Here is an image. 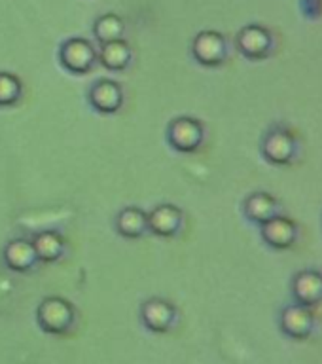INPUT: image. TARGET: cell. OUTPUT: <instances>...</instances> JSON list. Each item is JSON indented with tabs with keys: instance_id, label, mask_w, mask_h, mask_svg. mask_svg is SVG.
Here are the masks:
<instances>
[{
	"instance_id": "8",
	"label": "cell",
	"mask_w": 322,
	"mask_h": 364,
	"mask_svg": "<svg viewBox=\"0 0 322 364\" xmlns=\"http://www.w3.org/2000/svg\"><path fill=\"white\" fill-rule=\"evenodd\" d=\"M87 101L101 114H116L124 107V90L116 80L99 78L87 91Z\"/></svg>"
},
{
	"instance_id": "12",
	"label": "cell",
	"mask_w": 322,
	"mask_h": 364,
	"mask_svg": "<svg viewBox=\"0 0 322 364\" xmlns=\"http://www.w3.org/2000/svg\"><path fill=\"white\" fill-rule=\"evenodd\" d=\"M277 209V199L267 192L250 193L243 203V213L247 216V220L252 222V224H258V226H262L264 222L279 215Z\"/></svg>"
},
{
	"instance_id": "18",
	"label": "cell",
	"mask_w": 322,
	"mask_h": 364,
	"mask_svg": "<svg viewBox=\"0 0 322 364\" xmlns=\"http://www.w3.org/2000/svg\"><path fill=\"white\" fill-rule=\"evenodd\" d=\"M23 84L16 74L0 73V107H14L21 99Z\"/></svg>"
},
{
	"instance_id": "13",
	"label": "cell",
	"mask_w": 322,
	"mask_h": 364,
	"mask_svg": "<svg viewBox=\"0 0 322 364\" xmlns=\"http://www.w3.org/2000/svg\"><path fill=\"white\" fill-rule=\"evenodd\" d=\"M33 247L36 250L38 262L51 264L65 255V237L57 230H42L33 235Z\"/></svg>"
},
{
	"instance_id": "6",
	"label": "cell",
	"mask_w": 322,
	"mask_h": 364,
	"mask_svg": "<svg viewBox=\"0 0 322 364\" xmlns=\"http://www.w3.org/2000/svg\"><path fill=\"white\" fill-rule=\"evenodd\" d=\"M141 323L152 334H167L176 323V309L163 298H150L141 306Z\"/></svg>"
},
{
	"instance_id": "2",
	"label": "cell",
	"mask_w": 322,
	"mask_h": 364,
	"mask_svg": "<svg viewBox=\"0 0 322 364\" xmlns=\"http://www.w3.org/2000/svg\"><path fill=\"white\" fill-rule=\"evenodd\" d=\"M203 124L192 116H178L167 125V142L176 152L193 154L203 144Z\"/></svg>"
},
{
	"instance_id": "4",
	"label": "cell",
	"mask_w": 322,
	"mask_h": 364,
	"mask_svg": "<svg viewBox=\"0 0 322 364\" xmlns=\"http://www.w3.org/2000/svg\"><path fill=\"white\" fill-rule=\"evenodd\" d=\"M298 152V142L294 135L286 129L284 125H273L272 129L267 131L262 141V156L266 158L267 164L284 167L294 159Z\"/></svg>"
},
{
	"instance_id": "17",
	"label": "cell",
	"mask_w": 322,
	"mask_h": 364,
	"mask_svg": "<svg viewBox=\"0 0 322 364\" xmlns=\"http://www.w3.org/2000/svg\"><path fill=\"white\" fill-rule=\"evenodd\" d=\"M124 19L116 16V14H104L93 23V34H95V40L101 46L114 42V40H122L124 38Z\"/></svg>"
},
{
	"instance_id": "3",
	"label": "cell",
	"mask_w": 322,
	"mask_h": 364,
	"mask_svg": "<svg viewBox=\"0 0 322 364\" xmlns=\"http://www.w3.org/2000/svg\"><path fill=\"white\" fill-rule=\"evenodd\" d=\"M59 61L70 74H87L91 68L95 67V63L99 61V53H97L95 46L91 44L90 40L74 38L65 40L59 48Z\"/></svg>"
},
{
	"instance_id": "14",
	"label": "cell",
	"mask_w": 322,
	"mask_h": 364,
	"mask_svg": "<svg viewBox=\"0 0 322 364\" xmlns=\"http://www.w3.org/2000/svg\"><path fill=\"white\" fill-rule=\"evenodd\" d=\"M116 232L125 239H139L148 232V213L141 207H125L116 216Z\"/></svg>"
},
{
	"instance_id": "5",
	"label": "cell",
	"mask_w": 322,
	"mask_h": 364,
	"mask_svg": "<svg viewBox=\"0 0 322 364\" xmlns=\"http://www.w3.org/2000/svg\"><path fill=\"white\" fill-rule=\"evenodd\" d=\"M193 59L203 67H220L227 57V44L218 31H201L192 42Z\"/></svg>"
},
{
	"instance_id": "10",
	"label": "cell",
	"mask_w": 322,
	"mask_h": 364,
	"mask_svg": "<svg viewBox=\"0 0 322 364\" xmlns=\"http://www.w3.org/2000/svg\"><path fill=\"white\" fill-rule=\"evenodd\" d=\"M260 235L267 247L275 250H286L298 239V228L289 216L275 215L260 226Z\"/></svg>"
},
{
	"instance_id": "1",
	"label": "cell",
	"mask_w": 322,
	"mask_h": 364,
	"mask_svg": "<svg viewBox=\"0 0 322 364\" xmlns=\"http://www.w3.org/2000/svg\"><path fill=\"white\" fill-rule=\"evenodd\" d=\"M74 321H76V309L70 301L61 296L44 298L36 309V323L45 334H68L74 326Z\"/></svg>"
},
{
	"instance_id": "15",
	"label": "cell",
	"mask_w": 322,
	"mask_h": 364,
	"mask_svg": "<svg viewBox=\"0 0 322 364\" xmlns=\"http://www.w3.org/2000/svg\"><path fill=\"white\" fill-rule=\"evenodd\" d=\"M131 57H133L131 48L124 38L102 44L101 51H99L101 65L108 68V70H112V73H119V70H125V68L129 67Z\"/></svg>"
},
{
	"instance_id": "16",
	"label": "cell",
	"mask_w": 322,
	"mask_h": 364,
	"mask_svg": "<svg viewBox=\"0 0 322 364\" xmlns=\"http://www.w3.org/2000/svg\"><path fill=\"white\" fill-rule=\"evenodd\" d=\"M294 294L306 306L322 298V275L318 272H300L294 277Z\"/></svg>"
},
{
	"instance_id": "11",
	"label": "cell",
	"mask_w": 322,
	"mask_h": 364,
	"mask_svg": "<svg viewBox=\"0 0 322 364\" xmlns=\"http://www.w3.org/2000/svg\"><path fill=\"white\" fill-rule=\"evenodd\" d=\"M2 260L11 272L28 273L38 264V256L31 239H11L2 250Z\"/></svg>"
},
{
	"instance_id": "9",
	"label": "cell",
	"mask_w": 322,
	"mask_h": 364,
	"mask_svg": "<svg viewBox=\"0 0 322 364\" xmlns=\"http://www.w3.org/2000/svg\"><path fill=\"white\" fill-rule=\"evenodd\" d=\"M184 226V213L173 203H161L148 213V232L158 237H175Z\"/></svg>"
},
{
	"instance_id": "19",
	"label": "cell",
	"mask_w": 322,
	"mask_h": 364,
	"mask_svg": "<svg viewBox=\"0 0 322 364\" xmlns=\"http://www.w3.org/2000/svg\"><path fill=\"white\" fill-rule=\"evenodd\" d=\"M283 324L284 328H289L286 332H292L294 336H306L304 332L309 328V315L301 307H289L284 311Z\"/></svg>"
},
{
	"instance_id": "7",
	"label": "cell",
	"mask_w": 322,
	"mask_h": 364,
	"mask_svg": "<svg viewBox=\"0 0 322 364\" xmlns=\"http://www.w3.org/2000/svg\"><path fill=\"white\" fill-rule=\"evenodd\" d=\"M272 34L260 25H247L235 36V46L239 53L249 61H262L272 51Z\"/></svg>"
}]
</instances>
